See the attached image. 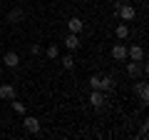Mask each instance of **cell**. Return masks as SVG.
I'll use <instances>...</instances> for the list:
<instances>
[{
  "label": "cell",
  "mask_w": 149,
  "mask_h": 140,
  "mask_svg": "<svg viewBox=\"0 0 149 140\" xmlns=\"http://www.w3.org/2000/svg\"><path fill=\"white\" fill-rule=\"evenodd\" d=\"M134 15H137V8H134L132 3H122V5H119V10H117V18H119L122 23H132Z\"/></svg>",
  "instance_id": "cell-1"
},
{
  "label": "cell",
  "mask_w": 149,
  "mask_h": 140,
  "mask_svg": "<svg viewBox=\"0 0 149 140\" xmlns=\"http://www.w3.org/2000/svg\"><path fill=\"white\" fill-rule=\"evenodd\" d=\"M107 100H109V95H104L102 90H92V93H90V105L97 110V113L107 105Z\"/></svg>",
  "instance_id": "cell-2"
},
{
  "label": "cell",
  "mask_w": 149,
  "mask_h": 140,
  "mask_svg": "<svg viewBox=\"0 0 149 140\" xmlns=\"http://www.w3.org/2000/svg\"><path fill=\"white\" fill-rule=\"evenodd\" d=\"M22 128H25V133H30V135H37L40 133V120L35 118V115H22Z\"/></svg>",
  "instance_id": "cell-3"
},
{
  "label": "cell",
  "mask_w": 149,
  "mask_h": 140,
  "mask_svg": "<svg viewBox=\"0 0 149 140\" xmlns=\"http://www.w3.org/2000/svg\"><path fill=\"white\" fill-rule=\"evenodd\" d=\"M100 90L104 93V95H112V93L117 90V80L112 75H100Z\"/></svg>",
  "instance_id": "cell-4"
},
{
  "label": "cell",
  "mask_w": 149,
  "mask_h": 140,
  "mask_svg": "<svg viewBox=\"0 0 149 140\" xmlns=\"http://www.w3.org/2000/svg\"><path fill=\"white\" fill-rule=\"evenodd\" d=\"M62 43H65V48H67L70 53H74V50L82 48V40H80V35H77V33H67Z\"/></svg>",
  "instance_id": "cell-5"
},
{
  "label": "cell",
  "mask_w": 149,
  "mask_h": 140,
  "mask_svg": "<svg viewBox=\"0 0 149 140\" xmlns=\"http://www.w3.org/2000/svg\"><path fill=\"white\" fill-rule=\"evenodd\" d=\"M134 93H137V98H139V103H142V105H147V103H149V85H147L144 80L134 83Z\"/></svg>",
  "instance_id": "cell-6"
},
{
  "label": "cell",
  "mask_w": 149,
  "mask_h": 140,
  "mask_svg": "<svg viewBox=\"0 0 149 140\" xmlns=\"http://www.w3.org/2000/svg\"><path fill=\"white\" fill-rule=\"evenodd\" d=\"M112 58L117 60V63H124V60H127V45L124 43H114L112 45Z\"/></svg>",
  "instance_id": "cell-7"
},
{
  "label": "cell",
  "mask_w": 149,
  "mask_h": 140,
  "mask_svg": "<svg viewBox=\"0 0 149 140\" xmlns=\"http://www.w3.org/2000/svg\"><path fill=\"white\" fill-rule=\"evenodd\" d=\"M82 30H85V20L77 18V15H72V18L67 20V33H77V35H80Z\"/></svg>",
  "instance_id": "cell-8"
},
{
  "label": "cell",
  "mask_w": 149,
  "mask_h": 140,
  "mask_svg": "<svg viewBox=\"0 0 149 140\" xmlns=\"http://www.w3.org/2000/svg\"><path fill=\"white\" fill-rule=\"evenodd\" d=\"M127 60H144V48L139 43L129 45V48H127Z\"/></svg>",
  "instance_id": "cell-9"
},
{
  "label": "cell",
  "mask_w": 149,
  "mask_h": 140,
  "mask_svg": "<svg viewBox=\"0 0 149 140\" xmlns=\"http://www.w3.org/2000/svg\"><path fill=\"white\" fill-rule=\"evenodd\" d=\"M22 20H25V10H22V8H13V10L8 13V23H10V25H20Z\"/></svg>",
  "instance_id": "cell-10"
},
{
  "label": "cell",
  "mask_w": 149,
  "mask_h": 140,
  "mask_svg": "<svg viewBox=\"0 0 149 140\" xmlns=\"http://www.w3.org/2000/svg\"><path fill=\"white\" fill-rule=\"evenodd\" d=\"M3 65H5V68H17V65H20V55H17L15 50H8V53L3 55Z\"/></svg>",
  "instance_id": "cell-11"
},
{
  "label": "cell",
  "mask_w": 149,
  "mask_h": 140,
  "mask_svg": "<svg viewBox=\"0 0 149 140\" xmlns=\"http://www.w3.org/2000/svg\"><path fill=\"white\" fill-rule=\"evenodd\" d=\"M129 35H132V30H129V23H119V25L114 28V38H117V40H127Z\"/></svg>",
  "instance_id": "cell-12"
},
{
  "label": "cell",
  "mask_w": 149,
  "mask_h": 140,
  "mask_svg": "<svg viewBox=\"0 0 149 140\" xmlns=\"http://www.w3.org/2000/svg\"><path fill=\"white\" fill-rule=\"evenodd\" d=\"M15 98V85L5 83V85H0V100H13Z\"/></svg>",
  "instance_id": "cell-13"
},
{
  "label": "cell",
  "mask_w": 149,
  "mask_h": 140,
  "mask_svg": "<svg viewBox=\"0 0 149 140\" xmlns=\"http://www.w3.org/2000/svg\"><path fill=\"white\" fill-rule=\"evenodd\" d=\"M42 55H45V58H50V60H57L60 58V45L57 43H50L47 48L42 50Z\"/></svg>",
  "instance_id": "cell-14"
},
{
  "label": "cell",
  "mask_w": 149,
  "mask_h": 140,
  "mask_svg": "<svg viewBox=\"0 0 149 140\" xmlns=\"http://www.w3.org/2000/svg\"><path fill=\"white\" fill-rule=\"evenodd\" d=\"M60 63H62V68H65V70H74V55L67 50V53L60 58Z\"/></svg>",
  "instance_id": "cell-15"
},
{
  "label": "cell",
  "mask_w": 149,
  "mask_h": 140,
  "mask_svg": "<svg viewBox=\"0 0 149 140\" xmlns=\"http://www.w3.org/2000/svg\"><path fill=\"white\" fill-rule=\"evenodd\" d=\"M10 108L15 110L17 115H25V113H27V105H25V103H20V100H15V98L10 100Z\"/></svg>",
  "instance_id": "cell-16"
},
{
  "label": "cell",
  "mask_w": 149,
  "mask_h": 140,
  "mask_svg": "<svg viewBox=\"0 0 149 140\" xmlns=\"http://www.w3.org/2000/svg\"><path fill=\"white\" fill-rule=\"evenodd\" d=\"M147 135H149V120L144 118V120H142V128H139V138L147 140Z\"/></svg>",
  "instance_id": "cell-17"
},
{
  "label": "cell",
  "mask_w": 149,
  "mask_h": 140,
  "mask_svg": "<svg viewBox=\"0 0 149 140\" xmlns=\"http://www.w3.org/2000/svg\"><path fill=\"white\" fill-rule=\"evenodd\" d=\"M42 50H45V48H42L40 43H32V45H30V55H32V58H37V55H42Z\"/></svg>",
  "instance_id": "cell-18"
},
{
  "label": "cell",
  "mask_w": 149,
  "mask_h": 140,
  "mask_svg": "<svg viewBox=\"0 0 149 140\" xmlns=\"http://www.w3.org/2000/svg\"><path fill=\"white\" fill-rule=\"evenodd\" d=\"M90 88H92V90H100V75H92L90 78Z\"/></svg>",
  "instance_id": "cell-19"
}]
</instances>
